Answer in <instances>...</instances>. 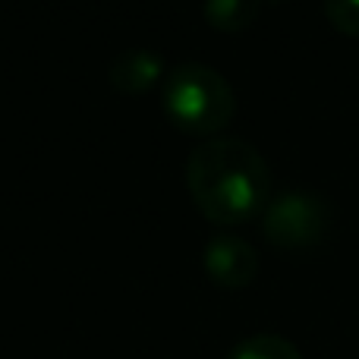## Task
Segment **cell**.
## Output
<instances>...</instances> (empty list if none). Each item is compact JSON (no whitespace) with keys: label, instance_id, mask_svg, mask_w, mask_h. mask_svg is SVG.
<instances>
[{"label":"cell","instance_id":"6da1fadb","mask_svg":"<svg viewBox=\"0 0 359 359\" xmlns=\"http://www.w3.org/2000/svg\"><path fill=\"white\" fill-rule=\"evenodd\" d=\"M186 186L208 221L246 224L271 198V170L246 139L211 136L186 158Z\"/></svg>","mask_w":359,"mask_h":359},{"label":"cell","instance_id":"7a4b0ae2","mask_svg":"<svg viewBox=\"0 0 359 359\" xmlns=\"http://www.w3.org/2000/svg\"><path fill=\"white\" fill-rule=\"evenodd\" d=\"M161 104L180 130L215 136L233 120L236 95L227 76L198 60L177 63L161 86Z\"/></svg>","mask_w":359,"mask_h":359},{"label":"cell","instance_id":"3957f363","mask_svg":"<svg viewBox=\"0 0 359 359\" xmlns=\"http://www.w3.org/2000/svg\"><path fill=\"white\" fill-rule=\"evenodd\" d=\"M334 208L318 189H284L268 198L262 211V230L280 249H312L322 243L325 230L331 227Z\"/></svg>","mask_w":359,"mask_h":359},{"label":"cell","instance_id":"277c9868","mask_svg":"<svg viewBox=\"0 0 359 359\" xmlns=\"http://www.w3.org/2000/svg\"><path fill=\"white\" fill-rule=\"evenodd\" d=\"M202 265L215 284L240 290V287L252 284L255 274H259V252H255V246L249 240H243V236L217 233L205 243Z\"/></svg>","mask_w":359,"mask_h":359},{"label":"cell","instance_id":"5b68a950","mask_svg":"<svg viewBox=\"0 0 359 359\" xmlns=\"http://www.w3.org/2000/svg\"><path fill=\"white\" fill-rule=\"evenodd\" d=\"M168 76V63L155 48H126L111 63V86L123 95H142Z\"/></svg>","mask_w":359,"mask_h":359},{"label":"cell","instance_id":"8992f818","mask_svg":"<svg viewBox=\"0 0 359 359\" xmlns=\"http://www.w3.org/2000/svg\"><path fill=\"white\" fill-rule=\"evenodd\" d=\"M265 0H202V13L215 29L240 32L255 22Z\"/></svg>","mask_w":359,"mask_h":359},{"label":"cell","instance_id":"52a82bcc","mask_svg":"<svg viewBox=\"0 0 359 359\" xmlns=\"http://www.w3.org/2000/svg\"><path fill=\"white\" fill-rule=\"evenodd\" d=\"M227 359H303V353L297 350V344L280 334H252L243 337Z\"/></svg>","mask_w":359,"mask_h":359},{"label":"cell","instance_id":"ba28073f","mask_svg":"<svg viewBox=\"0 0 359 359\" xmlns=\"http://www.w3.org/2000/svg\"><path fill=\"white\" fill-rule=\"evenodd\" d=\"M331 25L347 35H359V0H325Z\"/></svg>","mask_w":359,"mask_h":359}]
</instances>
